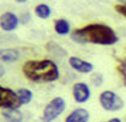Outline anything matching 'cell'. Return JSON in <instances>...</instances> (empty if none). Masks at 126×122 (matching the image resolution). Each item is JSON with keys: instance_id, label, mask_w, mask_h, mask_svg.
I'll return each mask as SVG.
<instances>
[{"instance_id": "3", "label": "cell", "mask_w": 126, "mask_h": 122, "mask_svg": "<svg viewBox=\"0 0 126 122\" xmlns=\"http://www.w3.org/2000/svg\"><path fill=\"white\" fill-rule=\"evenodd\" d=\"M98 102L101 104L102 109L107 111H119L124 108V101L123 98L113 91H102L98 96Z\"/></svg>"}, {"instance_id": "8", "label": "cell", "mask_w": 126, "mask_h": 122, "mask_svg": "<svg viewBox=\"0 0 126 122\" xmlns=\"http://www.w3.org/2000/svg\"><path fill=\"white\" fill-rule=\"evenodd\" d=\"M68 64H70V66L75 71H77L79 73H83V74L91 73L94 71V65L91 62H88V61L80 59V57H77V56L68 57Z\"/></svg>"}, {"instance_id": "15", "label": "cell", "mask_w": 126, "mask_h": 122, "mask_svg": "<svg viewBox=\"0 0 126 122\" xmlns=\"http://www.w3.org/2000/svg\"><path fill=\"white\" fill-rule=\"evenodd\" d=\"M116 71L123 80V84L126 85V59H118Z\"/></svg>"}, {"instance_id": "21", "label": "cell", "mask_w": 126, "mask_h": 122, "mask_svg": "<svg viewBox=\"0 0 126 122\" xmlns=\"http://www.w3.org/2000/svg\"><path fill=\"white\" fill-rule=\"evenodd\" d=\"M16 1H17V2H27L28 0H16Z\"/></svg>"}, {"instance_id": "20", "label": "cell", "mask_w": 126, "mask_h": 122, "mask_svg": "<svg viewBox=\"0 0 126 122\" xmlns=\"http://www.w3.org/2000/svg\"><path fill=\"white\" fill-rule=\"evenodd\" d=\"M118 1H120V4H121V5H125L126 6V0H118Z\"/></svg>"}, {"instance_id": "9", "label": "cell", "mask_w": 126, "mask_h": 122, "mask_svg": "<svg viewBox=\"0 0 126 122\" xmlns=\"http://www.w3.org/2000/svg\"><path fill=\"white\" fill-rule=\"evenodd\" d=\"M90 119V114L84 108H77L66 116L65 122H88Z\"/></svg>"}, {"instance_id": "4", "label": "cell", "mask_w": 126, "mask_h": 122, "mask_svg": "<svg viewBox=\"0 0 126 122\" xmlns=\"http://www.w3.org/2000/svg\"><path fill=\"white\" fill-rule=\"evenodd\" d=\"M66 109V102L61 97H55L49 102L46 108L43 109L42 121L43 122H53L57 120Z\"/></svg>"}, {"instance_id": "7", "label": "cell", "mask_w": 126, "mask_h": 122, "mask_svg": "<svg viewBox=\"0 0 126 122\" xmlns=\"http://www.w3.org/2000/svg\"><path fill=\"white\" fill-rule=\"evenodd\" d=\"M19 24V18L13 12H5L0 17V28L4 31H13Z\"/></svg>"}, {"instance_id": "6", "label": "cell", "mask_w": 126, "mask_h": 122, "mask_svg": "<svg viewBox=\"0 0 126 122\" xmlns=\"http://www.w3.org/2000/svg\"><path fill=\"white\" fill-rule=\"evenodd\" d=\"M72 95H73V99L79 104L87 103L90 99L91 96V90L85 83H76L72 87Z\"/></svg>"}, {"instance_id": "22", "label": "cell", "mask_w": 126, "mask_h": 122, "mask_svg": "<svg viewBox=\"0 0 126 122\" xmlns=\"http://www.w3.org/2000/svg\"><path fill=\"white\" fill-rule=\"evenodd\" d=\"M101 122H103V121H101Z\"/></svg>"}, {"instance_id": "5", "label": "cell", "mask_w": 126, "mask_h": 122, "mask_svg": "<svg viewBox=\"0 0 126 122\" xmlns=\"http://www.w3.org/2000/svg\"><path fill=\"white\" fill-rule=\"evenodd\" d=\"M20 101L16 91L0 85V109L19 108Z\"/></svg>"}, {"instance_id": "1", "label": "cell", "mask_w": 126, "mask_h": 122, "mask_svg": "<svg viewBox=\"0 0 126 122\" xmlns=\"http://www.w3.org/2000/svg\"><path fill=\"white\" fill-rule=\"evenodd\" d=\"M71 38L73 42L79 44H100V46H113L119 41V37L115 31L106 24L94 23L89 24L80 29H76Z\"/></svg>"}, {"instance_id": "19", "label": "cell", "mask_w": 126, "mask_h": 122, "mask_svg": "<svg viewBox=\"0 0 126 122\" xmlns=\"http://www.w3.org/2000/svg\"><path fill=\"white\" fill-rule=\"evenodd\" d=\"M4 74H5V68L0 65V78H1V77H2Z\"/></svg>"}, {"instance_id": "2", "label": "cell", "mask_w": 126, "mask_h": 122, "mask_svg": "<svg viewBox=\"0 0 126 122\" xmlns=\"http://www.w3.org/2000/svg\"><path fill=\"white\" fill-rule=\"evenodd\" d=\"M23 73L34 83H53L60 77L57 64L49 59L29 60L24 62Z\"/></svg>"}, {"instance_id": "12", "label": "cell", "mask_w": 126, "mask_h": 122, "mask_svg": "<svg viewBox=\"0 0 126 122\" xmlns=\"http://www.w3.org/2000/svg\"><path fill=\"white\" fill-rule=\"evenodd\" d=\"M54 30L58 35H61V36H65V35H68L70 31H71V25L68 23L67 19L65 18H60L57 19L54 22Z\"/></svg>"}, {"instance_id": "13", "label": "cell", "mask_w": 126, "mask_h": 122, "mask_svg": "<svg viewBox=\"0 0 126 122\" xmlns=\"http://www.w3.org/2000/svg\"><path fill=\"white\" fill-rule=\"evenodd\" d=\"M35 14L41 19H47L52 14V10L46 4H40L35 7Z\"/></svg>"}, {"instance_id": "17", "label": "cell", "mask_w": 126, "mask_h": 122, "mask_svg": "<svg viewBox=\"0 0 126 122\" xmlns=\"http://www.w3.org/2000/svg\"><path fill=\"white\" fill-rule=\"evenodd\" d=\"M115 11L118 13H120L121 16L126 17V6L125 5H121V4H118L115 5Z\"/></svg>"}, {"instance_id": "16", "label": "cell", "mask_w": 126, "mask_h": 122, "mask_svg": "<svg viewBox=\"0 0 126 122\" xmlns=\"http://www.w3.org/2000/svg\"><path fill=\"white\" fill-rule=\"evenodd\" d=\"M91 83H93V85H95V86H100V85L103 83V75L101 74V73L93 74V77H91Z\"/></svg>"}, {"instance_id": "10", "label": "cell", "mask_w": 126, "mask_h": 122, "mask_svg": "<svg viewBox=\"0 0 126 122\" xmlns=\"http://www.w3.org/2000/svg\"><path fill=\"white\" fill-rule=\"evenodd\" d=\"M19 59V50L15 48H4L0 49V60L4 62H16Z\"/></svg>"}, {"instance_id": "18", "label": "cell", "mask_w": 126, "mask_h": 122, "mask_svg": "<svg viewBox=\"0 0 126 122\" xmlns=\"http://www.w3.org/2000/svg\"><path fill=\"white\" fill-rule=\"evenodd\" d=\"M107 122H123L119 117H113V119H110V120H108Z\"/></svg>"}, {"instance_id": "11", "label": "cell", "mask_w": 126, "mask_h": 122, "mask_svg": "<svg viewBox=\"0 0 126 122\" xmlns=\"http://www.w3.org/2000/svg\"><path fill=\"white\" fill-rule=\"evenodd\" d=\"M1 115L7 122H22L23 121V114L18 110V108H10V109H2Z\"/></svg>"}, {"instance_id": "14", "label": "cell", "mask_w": 126, "mask_h": 122, "mask_svg": "<svg viewBox=\"0 0 126 122\" xmlns=\"http://www.w3.org/2000/svg\"><path fill=\"white\" fill-rule=\"evenodd\" d=\"M16 92H17L18 97H19V101L22 105L28 104L31 102V99H32V91H30L28 89H19Z\"/></svg>"}]
</instances>
